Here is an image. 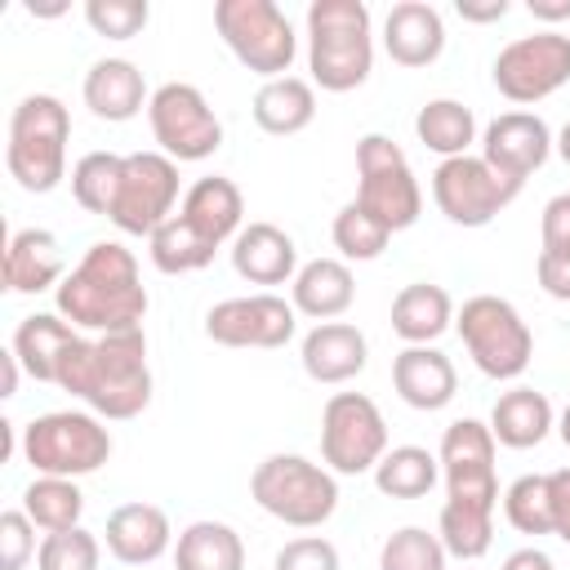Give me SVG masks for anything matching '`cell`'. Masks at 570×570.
I'll return each mask as SVG.
<instances>
[{"label":"cell","instance_id":"obj_1","mask_svg":"<svg viewBox=\"0 0 570 570\" xmlns=\"http://www.w3.org/2000/svg\"><path fill=\"white\" fill-rule=\"evenodd\" d=\"M53 387L80 396L102 419H134L151 401V370H147V334H98L76 338L53 374Z\"/></svg>","mask_w":570,"mask_h":570},{"label":"cell","instance_id":"obj_2","mask_svg":"<svg viewBox=\"0 0 570 570\" xmlns=\"http://www.w3.org/2000/svg\"><path fill=\"white\" fill-rule=\"evenodd\" d=\"M53 303H58V316L71 321L76 330H94V334L142 330L147 289H142L134 249H125L120 240H94L85 258L53 289Z\"/></svg>","mask_w":570,"mask_h":570},{"label":"cell","instance_id":"obj_3","mask_svg":"<svg viewBox=\"0 0 570 570\" xmlns=\"http://www.w3.org/2000/svg\"><path fill=\"white\" fill-rule=\"evenodd\" d=\"M307 67L325 94H347L370 80L374 31L361 0H312L307 4Z\"/></svg>","mask_w":570,"mask_h":570},{"label":"cell","instance_id":"obj_4","mask_svg":"<svg viewBox=\"0 0 570 570\" xmlns=\"http://www.w3.org/2000/svg\"><path fill=\"white\" fill-rule=\"evenodd\" d=\"M67 138L71 116L53 94H27L9 116L4 165L22 191H53L67 178Z\"/></svg>","mask_w":570,"mask_h":570},{"label":"cell","instance_id":"obj_5","mask_svg":"<svg viewBox=\"0 0 570 570\" xmlns=\"http://www.w3.org/2000/svg\"><path fill=\"white\" fill-rule=\"evenodd\" d=\"M249 494L267 517L294 525V530L325 525L338 508L334 472H325L321 463H312L303 454H267L249 476Z\"/></svg>","mask_w":570,"mask_h":570},{"label":"cell","instance_id":"obj_6","mask_svg":"<svg viewBox=\"0 0 570 570\" xmlns=\"http://www.w3.org/2000/svg\"><path fill=\"white\" fill-rule=\"evenodd\" d=\"M22 459L40 476H89L111 459V432L98 414L85 410H53L22 428Z\"/></svg>","mask_w":570,"mask_h":570},{"label":"cell","instance_id":"obj_7","mask_svg":"<svg viewBox=\"0 0 570 570\" xmlns=\"http://www.w3.org/2000/svg\"><path fill=\"white\" fill-rule=\"evenodd\" d=\"M214 27H218L223 45L236 53V62L267 80H281L298 53V36H294L289 18L272 0H218Z\"/></svg>","mask_w":570,"mask_h":570},{"label":"cell","instance_id":"obj_8","mask_svg":"<svg viewBox=\"0 0 570 570\" xmlns=\"http://www.w3.org/2000/svg\"><path fill=\"white\" fill-rule=\"evenodd\" d=\"M454 330L485 379H521L534 356V334L521 312L499 294H476L459 307Z\"/></svg>","mask_w":570,"mask_h":570},{"label":"cell","instance_id":"obj_9","mask_svg":"<svg viewBox=\"0 0 570 570\" xmlns=\"http://www.w3.org/2000/svg\"><path fill=\"white\" fill-rule=\"evenodd\" d=\"M356 174H361L356 200L374 218H383L392 232H405L419 223V209H423L419 178H414L405 151L387 134H365L356 142Z\"/></svg>","mask_w":570,"mask_h":570},{"label":"cell","instance_id":"obj_10","mask_svg":"<svg viewBox=\"0 0 570 570\" xmlns=\"http://www.w3.org/2000/svg\"><path fill=\"white\" fill-rule=\"evenodd\" d=\"M383 454L387 423L379 405L365 392H334L321 410V459L343 476H361L374 472Z\"/></svg>","mask_w":570,"mask_h":570},{"label":"cell","instance_id":"obj_11","mask_svg":"<svg viewBox=\"0 0 570 570\" xmlns=\"http://www.w3.org/2000/svg\"><path fill=\"white\" fill-rule=\"evenodd\" d=\"M174 205H178V160H169L165 151L125 156L120 187L107 218L125 236H151L160 223L174 218Z\"/></svg>","mask_w":570,"mask_h":570},{"label":"cell","instance_id":"obj_12","mask_svg":"<svg viewBox=\"0 0 570 570\" xmlns=\"http://www.w3.org/2000/svg\"><path fill=\"white\" fill-rule=\"evenodd\" d=\"M151 134L169 160H205L223 147V125L196 85L169 80L147 102Z\"/></svg>","mask_w":570,"mask_h":570},{"label":"cell","instance_id":"obj_13","mask_svg":"<svg viewBox=\"0 0 570 570\" xmlns=\"http://www.w3.org/2000/svg\"><path fill=\"white\" fill-rule=\"evenodd\" d=\"M521 183L494 174L481 156H454L432 169V200L459 227H485L499 209L517 200Z\"/></svg>","mask_w":570,"mask_h":570},{"label":"cell","instance_id":"obj_14","mask_svg":"<svg viewBox=\"0 0 570 570\" xmlns=\"http://www.w3.org/2000/svg\"><path fill=\"white\" fill-rule=\"evenodd\" d=\"M490 76L508 102H539L570 80V36L561 31L517 36L512 45L499 49Z\"/></svg>","mask_w":570,"mask_h":570},{"label":"cell","instance_id":"obj_15","mask_svg":"<svg viewBox=\"0 0 570 570\" xmlns=\"http://www.w3.org/2000/svg\"><path fill=\"white\" fill-rule=\"evenodd\" d=\"M494 432L476 419H454L441 432V472H445V490L459 503H481L494 508L499 503V476H494Z\"/></svg>","mask_w":570,"mask_h":570},{"label":"cell","instance_id":"obj_16","mask_svg":"<svg viewBox=\"0 0 570 570\" xmlns=\"http://www.w3.org/2000/svg\"><path fill=\"white\" fill-rule=\"evenodd\" d=\"M294 303L276 294H245L223 298L205 312V334L218 347H285L294 338Z\"/></svg>","mask_w":570,"mask_h":570},{"label":"cell","instance_id":"obj_17","mask_svg":"<svg viewBox=\"0 0 570 570\" xmlns=\"http://www.w3.org/2000/svg\"><path fill=\"white\" fill-rule=\"evenodd\" d=\"M552 129L543 125V116L534 111H503L485 125V138H481V160L512 178V183H525L548 156H552Z\"/></svg>","mask_w":570,"mask_h":570},{"label":"cell","instance_id":"obj_18","mask_svg":"<svg viewBox=\"0 0 570 570\" xmlns=\"http://www.w3.org/2000/svg\"><path fill=\"white\" fill-rule=\"evenodd\" d=\"M383 49L396 67H432L445 49V22L428 0H401L383 18Z\"/></svg>","mask_w":570,"mask_h":570},{"label":"cell","instance_id":"obj_19","mask_svg":"<svg viewBox=\"0 0 570 570\" xmlns=\"http://www.w3.org/2000/svg\"><path fill=\"white\" fill-rule=\"evenodd\" d=\"M392 387L410 410H441L459 392L454 361L436 347H401L392 356Z\"/></svg>","mask_w":570,"mask_h":570},{"label":"cell","instance_id":"obj_20","mask_svg":"<svg viewBox=\"0 0 570 570\" xmlns=\"http://www.w3.org/2000/svg\"><path fill=\"white\" fill-rule=\"evenodd\" d=\"M232 267L249 285H285L298 276V249L294 236L281 232L276 223H249L232 240Z\"/></svg>","mask_w":570,"mask_h":570},{"label":"cell","instance_id":"obj_21","mask_svg":"<svg viewBox=\"0 0 570 570\" xmlns=\"http://www.w3.org/2000/svg\"><path fill=\"white\" fill-rule=\"evenodd\" d=\"M62 285V245L45 227H22L4 245V289L9 294H45Z\"/></svg>","mask_w":570,"mask_h":570},{"label":"cell","instance_id":"obj_22","mask_svg":"<svg viewBox=\"0 0 570 570\" xmlns=\"http://www.w3.org/2000/svg\"><path fill=\"white\" fill-rule=\"evenodd\" d=\"M365 361H370V343L347 321H321L303 338V370L316 383H330V387L347 383V379H356L365 370Z\"/></svg>","mask_w":570,"mask_h":570},{"label":"cell","instance_id":"obj_23","mask_svg":"<svg viewBox=\"0 0 570 570\" xmlns=\"http://www.w3.org/2000/svg\"><path fill=\"white\" fill-rule=\"evenodd\" d=\"M147 102H151L147 98V80L129 58H98L85 71V107L98 120H111V125L134 120Z\"/></svg>","mask_w":570,"mask_h":570},{"label":"cell","instance_id":"obj_24","mask_svg":"<svg viewBox=\"0 0 570 570\" xmlns=\"http://www.w3.org/2000/svg\"><path fill=\"white\" fill-rule=\"evenodd\" d=\"M107 552L125 566H151L169 548V517L156 503H120L107 517Z\"/></svg>","mask_w":570,"mask_h":570},{"label":"cell","instance_id":"obj_25","mask_svg":"<svg viewBox=\"0 0 570 570\" xmlns=\"http://www.w3.org/2000/svg\"><path fill=\"white\" fill-rule=\"evenodd\" d=\"M178 214L214 245L223 240H236L240 236V214H245V196L232 178L223 174H209V178H196L178 205Z\"/></svg>","mask_w":570,"mask_h":570},{"label":"cell","instance_id":"obj_26","mask_svg":"<svg viewBox=\"0 0 570 570\" xmlns=\"http://www.w3.org/2000/svg\"><path fill=\"white\" fill-rule=\"evenodd\" d=\"M289 289H294V312H303L312 321H334L356 298V281H352V267L343 258H312V263H303L298 276L289 281Z\"/></svg>","mask_w":570,"mask_h":570},{"label":"cell","instance_id":"obj_27","mask_svg":"<svg viewBox=\"0 0 570 570\" xmlns=\"http://www.w3.org/2000/svg\"><path fill=\"white\" fill-rule=\"evenodd\" d=\"M450 325H454V303L432 281H414L392 298V334L405 338V347H423L441 338Z\"/></svg>","mask_w":570,"mask_h":570},{"label":"cell","instance_id":"obj_28","mask_svg":"<svg viewBox=\"0 0 570 570\" xmlns=\"http://www.w3.org/2000/svg\"><path fill=\"white\" fill-rule=\"evenodd\" d=\"M76 338H80V334H76L71 321H62V316H53V312H31V316L18 321L9 347H13V356L22 361V370H27L36 383H53L58 361H62V352H67Z\"/></svg>","mask_w":570,"mask_h":570},{"label":"cell","instance_id":"obj_29","mask_svg":"<svg viewBox=\"0 0 570 570\" xmlns=\"http://www.w3.org/2000/svg\"><path fill=\"white\" fill-rule=\"evenodd\" d=\"M312 120H316V89L298 76L263 80V89L254 94V125L272 138L303 134Z\"/></svg>","mask_w":570,"mask_h":570},{"label":"cell","instance_id":"obj_30","mask_svg":"<svg viewBox=\"0 0 570 570\" xmlns=\"http://www.w3.org/2000/svg\"><path fill=\"white\" fill-rule=\"evenodd\" d=\"M490 432L508 450H530L552 432V401L534 387H512L490 410Z\"/></svg>","mask_w":570,"mask_h":570},{"label":"cell","instance_id":"obj_31","mask_svg":"<svg viewBox=\"0 0 570 570\" xmlns=\"http://www.w3.org/2000/svg\"><path fill=\"white\" fill-rule=\"evenodd\" d=\"M178 570H245V543L227 521H191L174 548Z\"/></svg>","mask_w":570,"mask_h":570},{"label":"cell","instance_id":"obj_32","mask_svg":"<svg viewBox=\"0 0 570 570\" xmlns=\"http://www.w3.org/2000/svg\"><path fill=\"white\" fill-rule=\"evenodd\" d=\"M414 134L428 151H436L441 160H454V156H468V147L476 138V120L459 98H432L419 107Z\"/></svg>","mask_w":570,"mask_h":570},{"label":"cell","instance_id":"obj_33","mask_svg":"<svg viewBox=\"0 0 570 570\" xmlns=\"http://www.w3.org/2000/svg\"><path fill=\"white\" fill-rule=\"evenodd\" d=\"M147 254H151V263H156V272H165V276H183V272H200V267H209L214 263V240H205L183 214H174L169 223H160L151 236H147Z\"/></svg>","mask_w":570,"mask_h":570},{"label":"cell","instance_id":"obj_34","mask_svg":"<svg viewBox=\"0 0 570 570\" xmlns=\"http://www.w3.org/2000/svg\"><path fill=\"white\" fill-rule=\"evenodd\" d=\"M441 476V459L428 454L423 445H392L379 468H374V485L387 499H423Z\"/></svg>","mask_w":570,"mask_h":570},{"label":"cell","instance_id":"obj_35","mask_svg":"<svg viewBox=\"0 0 570 570\" xmlns=\"http://www.w3.org/2000/svg\"><path fill=\"white\" fill-rule=\"evenodd\" d=\"M436 539H441V548H445L450 557H459V561L485 557L490 543H494V508L445 499L441 521H436Z\"/></svg>","mask_w":570,"mask_h":570},{"label":"cell","instance_id":"obj_36","mask_svg":"<svg viewBox=\"0 0 570 570\" xmlns=\"http://www.w3.org/2000/svg\"><path fill=\"white\" fill-rule=\"evenodd\" d=\"M22 512L40 530H49V534L76 530L80 525V512H85V494H80V485L71 476H36L22 490Z\"/></svg>","mask_w":570,"mask_h":570},{"label":"cell","instance_id":"obj_37","mask_svg":"<svg viewBox=\"0 0 570 570\" xmlns=\"http://www.w3.org/2000/svg\"><path fill=\"white\" fill-rule=\"evenodd\" d=\"M120 169H125V156L116 151H89L71 165V196L80 209L89 214H111V200H116V187H120Z\"/></svg>","mask_w":570,"mask_h":570},{"label":"cell","instance_id":"obj_38","mask_svg":"<svg viewBox=\"0 0 570 570\" xmlns=\"http://www.w3.org/2000/svg\"><path fill=\"white\" fill-rule=\"evenodd\" d=\"M392 240V227L383 218H374L361 200H347L338 214H334V249L352 263H370L387 249Z\"/></svg>","mask_w":570,"mask_h":570},{"label":"cell","instance_id":"obj_39","mask_svg":"<svg viewBox=\"0 0 570 570\" xmlns=\"http://www.w3.org/2000/svg\"><path fill=\"white\" fill-rule=\"evenodd\" d=\"M445 548L436 534H428L423 525H401L383 539L379 552V570H445Z\"/></svg>","mask_w":570,"mask_h":570},{"label":"cell","instance_id":"obj_40","mask_svg":"<svg viewBox=\"0 0 570 570\" xmlns=\"http://www.w3.org/2000/svg\"><path fill=\"white\" fill-rule=\"evenodd\" d=\"M503 517L521 534H552V499L548 476H517L503 494Z\"/></svg>","mask_w":570,"mask_h":570},{"label":"cell","instance_id":"obj_41","mask_svg":"<svg viewBox=\"0 0 570 570\" xmlns=\"http://www.w3.org/2000/svg\"><path fill=\"white\" fill-rule=\"evenodd\" d=\"M98 557H102L98 534L76 525V530H58L40 539L36 570H98Z\"/></svg>","mask_w":570,"mask_h":570},{"label":"cell","instance_id":"obj_42","mask_svg":"<svg viewBox=\"0 0 570 570\" xmlns=\"http://www.w3.org/2000/svg\"><path fill=\"white\" fill-rule=\"evenodd\" d=\"M151 18L147 0H89L85 4V22L107 36V40H134Z\"/></svg>","mask_w":570,"mask_h":570},{"label":"cell","instance_id":"obj_43","mask_svg":"<svg viewBox=\"0 0 570 570\" xmlns=\"http://www.w3.org/2000/svg\"><path fill=\"white\" fill-rule=\"evenodd\" d=\"M36 552V521L22 508L0 512V570H22Z\"/></svg>","mask_w":570,"mask_h":570},{"label":"cell","instance_id":"obj_44","mask_svg":"<svg viewBox=\"0 0 570 570\" xmlns=\"http://www.w3.org/2000/svg\"><path fill=\"white\" fill-rule=\"evenodd\" d=\"M272 570H338V548L321 534H303L276 552Z\"/></svg>","mask_w":570,"mask_h":570},{"label":"cell","instance_id":"obj_45","mask_svg":"<svg viewBox=\"0 0 570 570\" xmlns=\"http://www.w3.org/2000/svg\"><path fill=\"white\" fill-rule=\"evenodd\" d=\"M539 236H543V249L548 254H570V191H561V196H552L543 205Z\"/></svg>","mask_w":570,"mask_h":570},{"label":"cell","instance_id":"obj_46","mask_svg":"<svg viewBox=\"0 0 570 570\" xmlns=\"http://www.w3.org/2000/svg\"><path fill=\"white\" fill-rule=\"evenodd\" d=\"M534 276H539V285H543V294L570 303V254H548V249H539Z\"/></svg>","mask_w":570,"mask_h":570},{"label":"cell","instance_id":"obj_47","mask_svg":"<svg viewBox=\"0 0 570 570\" xmlns=\"http://www.w3.org/2000/svg\"><path fill=\"white\" fill-rule=\"evenodd\" d=\"M548 499H552V534L570 543V468L548 472Z\"/></svg>","mask_w":570,"mask_h":570},{"label":"cell","instance_id":"obj_48","mask_svg":"<svg viewBox=\"0 0 570 570\" xmlns=\"http://www.w3.org/2000/svg\"><path fill=\"white\" fill-rule=\"evenodd\" d=\"M463 22H499L508 13V0H454Z\"/></svg>","mask_w":570,"mask_h":570},{"label":"cell","instance_id":"obj_49","mask_svg":"<svg viewBox=\"0 0 570 570\" xmlns=\"http://www.w3.org/2000/svg\"><path fill=\"white\" fill-rule=\"evenodd\" d=\"M503 570H557V566H552V557H548L543 548H517V552L503 561Z\"/></svg>","mask_w":570,"mask_h":570},{"label":"cell","instance_id":"obj_50","mask_svg":"<svg viewBox=\"0 0 570 570\" xmlns=\"http://www.w3.org/2000/svg\"><path fill=\"white\" fill-rule=\"evenodd\" d=\"M525 9L539 22H566L570 18V0H525Z\"/></svg>","mask_w":570,"mask_h":570},{"label":"cell","instance_id":"obj_51","mask_svg":"<svg viewBox=\"0 0 570 570\" xmlns=\"http://www.w3.org/2000/svg\"><path fill=\"white\" fill-rule=\"evenodd\" d=\"M0 370H4V383H0V396H13V392H18V370H22V361L13 356V347H9V352H0Z\"/></svg>","mask_w":570,"mask_h":570},{"label":"cell","instance_id":"obj_52","mask_svg":"<svg viewBox=\"0 0 570 570\" xmlns=\"http://www.w3.org/2000/svg\"><path fill=\"white\" fill-rule=\"evenodd\" d=\"M552 147H557V156H561V160L570 165V120L561 125V134H557V142H552Z\"/></svg>","mask_w":570,"mask_h":570},{"label":"cell","instance_id":"obj_53","mask_svg":"<svg viewBox=\"0 0 570 570\" xmlns=\"http://www.w3.org/2000/svg\"><path fill=\"white\" fill-rule=\"evenodd\" d=\"M557 432H561V441H566V450H570V405L561 410V419H557Z\"/></svg>","mask_w":570,"mask_h":570}]
</instances>
